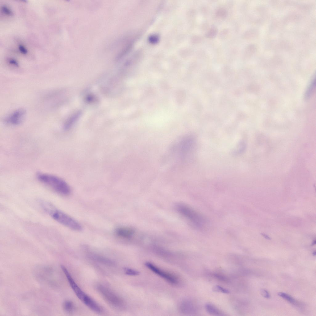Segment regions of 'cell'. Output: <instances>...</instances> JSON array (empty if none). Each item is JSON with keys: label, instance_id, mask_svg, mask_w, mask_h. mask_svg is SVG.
Here are the masks:
<instances>
[{"label": "cell", "instance_id": "obj_9", "mask_svg": "<svg viewBox=\"0 0 316 316\" xmlns=\"http://www.w3.org/2000/svg\"><path fill=\"white\" fill-rule=\"evenodd\" d=\"M179 309L181 312L186 315H192L196 314L197 311V306L192 301L185 300L180 304Z\"/></svg>", "mask_w": 316, "mask_h": 316}, {"label": "cell", "instance_id": "obj_5", "mask_svg": "<svg viewBox=\"0 0 316 316\" xmlns=\"http://www.w3.org/2000/svg\"><path fill=\"white\" fill-rule=\"evenodd\" d=\"M145 264L149 270L169 283L176 285L179 283V279L173 274L161 269L151 262H146Z\"/></svg>", "mask_w": 316, "mask_h": 316}, {"label": "cell", "instance_id": "obj_11", "mask_svg": "<svg viewBox=\"0 0 316 316\" xmlns=\"http://www.w3.org/2000/svg\"><path fill=\"white\" fill-rule=\"evenodd\" d=\"M205 309L209 314L214 316H223L225 315L215 306L210 304H206L205 306Z\"/></svg>", "mask_w": 316, "mask_h": 316}, {"label": "cell", "instance_id": "obj_3", "mask_svg": "<svg viewBox=\"0 0 316 316\" xmlns=\"http://www.w3.org/2000/svg\"><path fill=\"white\" fill-rule=\"evenodd\" d=\"M178 213L190 221L195 227L201 228L204 224L205 220L198 212L187 205L179 203L175 205Z\"/></svg>", "mask_w": 316, "mask_h": 316}, {"label": "cell", "instance_id": "obj_4", "mask_svg": "<svg viewBox=\"0 0 316 316\" xmlns=\"http://www.w3.org/2000/svg\"><path fill=\"white\" fill-rule=\"evenodd\" d=\"M97 289L105 300L113 308L120 310L124 306L125 303L123 299L109 289L99 285L97 286Z\"/></svg>", "mask_w": 316, "mask_h": 316}, {"label": "cell", "instance_id": "obj_23", "mask_svg": "<svg viewBox=\"0 0 316 316\" xmlns=\"http://www.w3.org/2000/svg\"><path fill=\"white\" fill-rule=\"evenodd\" d=\"M8 63L10 64L15 67H18L19 66V64L18 62L15 59L11 58L8 60Z\"/></svg>", "mask_w": 316, "mask_h": 316}, {"label": "cell", "instance_id": "obj_22", "mask_svg": "<svg viewBox=\"0 0 316 316\" xmlns=\"http://www.w3.org/2000/svg\"><path fill=\"white\" fill-rule=\"evenodd\" d=\"M260 293L264 297L267 298H269L270 296L268 291L264 289H262L260 290Z\"/></svg>", "mask_w": 316, "mask_h": 316}, {"label": "cell", "instance_id": "obj_15", "mask_svg": "<svg viewBox=\"0 0 316 316\" xmlns=\"http://www.w3.org/2000/svg\"><path fill=\"white\" fill-rule=\"evenodd\" d=\"M315 84V77H314L310 84L305 94V98L308 99L310 96L314 87Z\"/></svg>", "mask_w": 316, "mask_h": 316}, {"label": "cell", "instance_id": "obj_21", "mask_svg": "<svg viewBox=\"0 0 316 316\" xmlns=\"http://www.w3.org/2000/svg\"><path fill=\"white\" fill-rule=\"evenodd\" d=\"M18 49L19 52L22 54L26 55L27 53L28 50L23 45L19 44L18 46Z\"/></svg>", "mask_w": 316, "mask_h": 316}, {"label": "cell", "instance_id": "obj_17", "mask_svg": "<svg viewBox=\"0 0 316 316\" xmlns=\"http://www.w3.org/2000/svg\"><path fill=\"white\" fill-rule=\"evenodd\" d=\"M212 289L214 291L220 292L224 293H230V291L228 290L219 285L214 286Z\"/></svg>", "mask_w": 316, "mask_h": 316}, {"label": "cell", "instance_id": "obj_6", "mask_svg": "<svg viewBox=\"0 0 316 316\" xmlns=\"http://www.w3.org/2000/svg\"><path fill=\"white\" fill-rule=\"evenodd\" d=\"M61 268L73 290L78 298L83 302L87 295L79 287L66 268L63 265H61Z\"/></svg>", "mask_w": 316, "mask_h": 316}, {"label": "cell", "instance_id": "obj_16", "mask_svg": "<svg viewBox=\"0 0 316 316\" xmlns=\"http://www.w3.org/2000/svg\"><path fill=\"white\" fill-rule=\"evenodd\" d=\"M125 273L128 275L135 276L139 274V272L135 269L128 268H125L124 269Z\"/></svg>", "mask_w": 316, "mask_h": 316}, {"label": "cell", "instance_id": "obj_10", "mask_svg": "<svg viewBox=\"0 0 316 316\" xmlns=\"http://www.w3.org/2000/svg\"><path fill=\"white\" fill-rule=\"evenodd\" d=\"M84 304L92 311L98 313L102 311L100 306L92 298L88 296L83 302Z\"/></svg>", "mask_w": 316, "mask_h": 316}, {"label": "cell", "instance_id": "obj_1", "mask_svg": "<svg viewBox=\"0 0 316 316\" xmlns=\"http://www.w3.org/2000/svg\"><path fill=\"white\" fill-rule=\"evenodd\" d=\"M40 202L43 209L56 221L72 230L77 231L82 230V226L78 222L52 203L44 200H41Z\"/></svg>", "mask_w": 316, "mask_h": 316}, {"label": "cell", "instance_id": "obj_12", "mask_svg": "<svg viewBox=\"0 0 316 316\" xmlns=\"http://www.w3.org/2000/svg\"><path fill=\"white\" fill-rule=\"evenodd\" d=\"M90 257L94 260L107 265L112 266L114 264V262L111 260L100 256L94 255H91Z\"/></svg>", "mask_w": 316, "mask_h": 316}, {"label": "cell", "instance_id": "obj_19", "mask_svg": "<svg viewBox=\"0 0 316 316\" xmlns=\"http://www.w3.org/2000/svg\"><path fill=\"white\" fill-rule=\"evenodd\" d=\"M2 12L6 15L8 16H12L13 13L11 10L6 6H3L1 7Z\"/></svg>", "mask_w": 316, "mask_h": 316}, {"label": "cell", "instance_id": "obj_13", "mask_svg": "<svg viewBox=\"0 0 316 316\" xmlns=\"http://www.w3.org/2000/svg\"><path fill=\"white\" fill-rule=\"evenodd\" d=\"M80 114V113H78L70 117L64 123V129L68 130L71 128L79 117Z\"/></svg>", "mask_w": 316, "mask_h": 316}, {"label": "cell", "instance_id": "obj_18", "mask_svg": "<svg viewBox=\"0 0 316 316\" xmlns=\"http://www.w3.org/2000/svg\"><path fill=\"white\" fill-rule=\"evenodd\" d=\"M278 294L279 296L291 303H294L295 302V301L294 298L286 293L283 292H279Z\"/></svg>", "mask_w": 316, "mask_h": 316}, {"label": "cell", "instance_id": "obj_26", "mask_svg": "<svg viewBox=\"0 0 316 316\" xmlns=\"http://www.w3.org/2000/svg\"><path fill=\"white\" fill-rule=\"evenodd\" d=\"M313 255L314 256H315L316 255V252H315H315H313Z\"/></svg>", "mask_w": 316, "mask_h": 316}, {"label": "cell", "instance_id": "obj_20", "mask_svg": "<svg viewBox=\"0 0 316 316\" xmlns=\"http://www.w3.org/2000/svg\"><path fill=\"white\" fill-rule=\"evenodd\" d=\"M213 276L215 278L221 281L226 282L228 281L227 277L222 275L216 273L213 274Z\"/></svg>", "mask_w": 316, "mask_h": 316}, {"label": "cell", "instance_id": "obj_2", "mask_svg": "<svg viewBox=\"0 0 316 316\" xmlns=\"http://www.w3.org/2000/svg\"><path fill=\"white\" fill-rule=\"evenodd\" d=\"M37 178L40 182L60 195L67 196L70 193L71 190L69 185L64 180L57 176L41 173L37 174Z\"/></svg>", "mask_w": 316, "mask_h": 316}, {"label": "cell", "instance_id": "obj_24", "mask_svg": "<svg viewBox=\"0 0 316 316\" xmlns=\"http://www.w3.org/2000/svg\"><path fill=\"white\" fill-rule=\"evenodd\" d=\"M261 234L266 239H270V238L268 236L266 235V234H264V233H261Z\"/></svg>", "mask_w": 316, "mask_h": 316}, {"label": "cell", "instance_id": "obj_7", "mask_svg": "<svg viewBox=\"0 0 316 316\" xmlns=\"http://www.w3.org/2000/svg\"><path fill=\"white\" fill-rule=\"evenodd\" d=\"M26 114V111L23 109L18 110L8 117L5 120L7 123L13 125L20 124L23 121Z\"/></svg>", "mask_w": 316, "mask_h": 316}, {"label": "cell", "instance_id": "obj_8", "mask_svg": "<svg viewBox=\"0 0 316 316\" xmlns=\"http://www.w3.org/2000/svg\"><path fill=\"white\" fill-rule=\"evenodd\" d=\"M115 233L119 238L129 240L134 238L136 232L133 228L127 227H122L116 229Z\"/></svg>", "mask_w": 316, "mask_h": 316}, {"label": "cell", "instance_id": "obj_14", "mask_svg": "<svg viewBox=\"0 0 316 316\" xmlns=\"http://www.w3.org/2000/svg\"><path fill=\"white\" fill-rule=\"evenodd\" d=\"M63 307L64 311L69 314L73 313L75 308L74 304L69 300L65 301L63 303Z\"/></svg>", "mask_w": 316, "mask_h": 316}, {"label": "cell", "instance_id": "obj_25", "mask_svg": "<svg viewBox=\"0 0 316 316\" xmlns=\"http://www.w3.org/2000/svg\"><path fill=\"white\" fill-rule=\"evenodd\" d=\"M315 243H316V241L315 240H314L313 241V242L312 243V245H314V244H315Z\"/></svg>", "mask_w": 316, "mask_h": 316}]
</instances>
